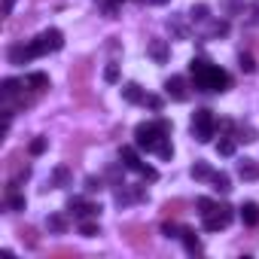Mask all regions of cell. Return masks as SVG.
Segmentation results:
<instances>
[{
    "label": "cell",
    "instance_id": "obj_1",
    "mask_svg": "<svg viewBox=\"0 0 259 259\" xmlns=\"http://www.w3.org/2000/svg\"><path fill=\"white\" fill-rule=\"evenodd\" d=\"M189 73H192L198 92H226L229 89V73L223 67L210 64L207 58H192L189 61Z\"/></svg>",
    "mask_w": 259,
    "mask_h": 259
},
{
    "label": "cell",
    "instance_id": "obj_2",
    "mask_svg": "<svg viewBox=\"0 0 259 259\" xmlns=\"http://www.w3.org/2000/svg\"><path fill=\"white\" fill-rule=\"evenodd\" d=\"M165 135H171V122L168 119H159V122H141L138 128H135V144L141 147V150H156V144L165 138Z\"/></svg>",
    "mask_w": 259,
    "mask_h": 259
},
{
    "label": "cell",
    "instance_id": "obj_3",
    "mask_svg": "<svg viewBox=\"0 0 259 259\" xmlns=\"http://www.w3.org/2000/svg\"><path fill=\"white\" fill-rule=\"evenodd\" d=\"M89 79H92V58H76L73 67H70V92H73L76 101H85Z\"/></svg>",
    "mask_w": 259,
    "mask_h": 259
},
{
    "label": "cell",
    "instance_id": "obj_4",
    "mask_svg": "<svg viewBox=\"0 0 259 259\" xmlns=\"http://www.w3.org/2000/svg\"><path fill=\"white\" fill-rule=\"evenodd\" d=\"M22 159H25V153H22V150H16V153H10V156H7V162H4L7 177H10V180H7V192H16V189L31 177V168H28Z\"/></svg>",
    "mask_w": 259,
    "mask_h": 259
},
{
    "label": "cell",
    "instance_id": "obj_5",
    "mask_svg": "<svg viewBox=\"0 0 259 259\" xmlns=\"http://www.w3.org/2000/svg\"><path fill=\"white\" fill-rule=\"evenodd\" d=\"M122 238L132 244L138 253H147V250L153 247V232H150V226H144V223H125V226H122Z\"/></svg>",
    "mask_w": 259,
    "mask_h": 259
},
{
    "label": "cell",
    "instance_id": "obj_6",
    "mask_svg": "<svg viewBox=\"0 0 259 259\" xmlns=\"http://www.w3.org/2000/svg\"><path fill=\"white\" fill-rule=\"evenodd\" d=\"M213 132H217V122H213L210 110H195V116H192V138L198 144H207L213 138Z\"/></svg>",
    "mask_w": 259,
    "mask_h": 259
},
{
    "label": "cell",
    "instance_id": "obj_7",
    "mask_svg": "<svg viewBox=\"0 0 259 259\" xmlns=\"http://www.w3.org/2000/svg\"><path fill=\"white\" fill-rule=\"evenodd\" d=\"M232 217H235V213H232L229 204H217L210 213H204V229H207V232H220V229H226V226L232 223Z\"/></svg>",
    "mask_w": 259,
    "mask_h": 259
},
{
    "label": "cell",
    "instance_id": "obj_8",
    "mask_svg": "<svg viewBox=\"0 0 259 259\" xmlns=\"http://www.w3.org/2000/svg\"><path fill=\"white\" fill-rule=\"evenodd\" d=\"M165 95H168L171 101L183 104V101L189 98V85H186V79H183V76H171V79H165Z\"/></svg>",
    "mask_w": 259,
    "mask_h": 259
},
{
    "label": "cell",
    "instance_id": "obj_9",
    "mask_svg": "<svg viewBox=\"0 0 259 259\" xmlns=\"http://www.w3.org/2000/svg\"><path fill=\"white\" fill-rule=\"evenodd\" d=\"M67 210H70L76 220H85V217H95V213H101V207H98V204H89L85 198H76V195L67 201Z\"/></svg>",
    "mask_w": 259,
    "mask_h": 259
},
{
    "label": "cell",
    "instance_id": "obj_10",
    "mask_svg": "<svg viewBox=\"0 0 259 259\" xmlns=\"http://www.w3.org/2000/svg\"><path fill=\"white\" fill-rule=\"evenodd\" d=\"M37 40L43 43V49H46V52H58V49L64 46V34H61L58 28H49V31H43Z\"/></svg>",
    "mask_w": 259,
    "mask_h": 259
},
{
    "label": "cell",
    "instance_id": "obj_11",
    "mask_svg": "<svg viewBox=\"0 0 259 259\" xmlns=\"http://www.w3.org/2000/svg\"><path fill=\"white\" fill-rule=\"evenodd\" d=\"M147 52H150V58L156 61V64H165L168 61V55H171V46H168V40H150L147 43Z\"/></svg>",
    "mask_w": 259,
    "mask_h": 259
},
{
    "label": "cell",
    "instance_id": "obj_12",
    "mask_svg": "<svg viewBox=\"0 0 259 259\" xmlns=\"http://www.w3.org/2000/svg\"><path fill=\"white\" fill-rule=\"evenodd\" d=\"M119 159H122V168H128V171H138V174H141L144 162H141V156H138L132 147H122V150H119Z\"/></svg>",
    "mask_w": 259,
    "mask_h": 259
},
{
    "label": "cell",
    "instance_id": "obj_13",
    "mask_svg": "<svg viewBox=\"0 0 259 259\" xmlns=\"http://www.w3.org/2000/svg\"><path fill=\"white\" fill-rule=\"evenodd\" d=\"M34 58V49H31V43L25 46V43H13L10 46V61L13 64H25V61H31Z\"/></svg>",
    "mask_w": 259,
    "mask_h": 259
},
{
    "label": "cell",
    "instance_id": "obj_14",
    "mask_svg": "<svg viewBox=\"0 0 259 259\" xmlns=\"http://www.w3.org/2000/svg\"><path fill=\"white\" fill-rule=\"evenodd\" d=\"M238 177L247 180V183H256V180H259V162H256V159H244V162L238 165Z\"/></svg>",
    "mask_w": 259,
    "mask_h": 259
},
{
    "label": "cell",
    "instance_id": "obj_15",
    "mask_svg": "<svg viewBox=\"0 0 259 259\" xmlns=\"http://www.w3.org/2000/svg\"><path fill=\"white\" fill-rule=\"evenodd\" d=\"M186 207H189V204H186L183 198H171V201H165V204H162V217H165V220H174V217L186 213Z\"/></svg>",
    "mask_w": 259,
    "mask_h": 259
},
{
    "label": "cell",
    "instance_id": "obj_16",
    "mask_svg": "<svg viewBox=\"0 0 259 259\" xmlns=\"http://www.w3.org/2000/svg\"><path fill=\"white\" fill-rule=\"evenodd\" d=\"M16 235H19V241H22L28 250H34V247L40 244V235H37V229H34V226H19V229H16Z\"/></svg>",
    "mask_w": 259,
    "mask_h": 259
},
{
    "label": "cell",
    "instance_id": "obj_17",
    "mask_svg": "<svg viewBox=\"0 0 259 259\" xmlns=\"http://www.w3.org/2000/svg\"><path fill=\"white\" fill-rule=\"evenodd\" d=\"M122 98H125L128 104H144V101H147V95H144V89H141L138 82H128V85H122Z\"/></svg>",
    "mask_w": 259,
    "mask_h": 259
},
{
    "label": "cell",
    "instance_id": "obj_18",
    "mask_svg": "<svg viewBox=\"0 0 259 259\" xmlns=\"http://www.w3.org/2000/svg\"><path fill=\"white\" fill-rule=\"evenodd\" d=\"M241 220H244V226H256L259 223V204L256 201H244L241 204Z\"/></svg>",
    "mask_w": 259,
    "mask_h": 259
},
{
    "label": "cell",
    "instance_id": "obj_19",
    "mask_svg": "<svg viewBox=\"0 0 259 259\" xmlns=\"http://www.w3.org/2000/svg\"><path fill=\"white\" fill-rule=\"evenodd\" d=\"M52 186H55V189L70 186V168H67V165H58V168L52 171Z\"/></svg>",
    "mask_w": 259,
    "mask_h": 259
},
{
    "label": "cell",
    "instance_id": "obj_20",
    "mask_svg": "<svg viewBox=\"0 0 259 259\" xmlns=\"http://www.w3.org/2000/svg\"><path fill=\"white\" fill-rule=\"evenodd\" d=\"M19 92H22L19 79H4V82H0V98H4V101H13Z\"/></svg>",
    "mask_w": 259,
    "mask_h": 259
},
{
    "label": "cell",
    "instance_id": "obj_21",
    "mask_svg": "<svg viewBox=\"0 0 259 259\" xmlns=\"http://www.w3.org/2000/svg\"><path fill=\"white\" fill-rule=\"evenodd\" d=\"M28 89L46 92V89H49V76H46V73H31V76H28Z\"/></svg>",
    "mask_w": 259,
    "mask_h": 259
},
{
    "label": "cell",
    "instance_id": "obj_22",
    "mask_svg": "<svg viewBox=\"0 0 259 259\" xmlns=\"http://www.w3.org/2000/svg\"><path fill=\"white\" fill-rule=\"evenodd\" d=\"M180 238H183V247H186L189 253H201V244H198V238H195V232H192V229H183V235H180Z\"/></svg>",
    "mask_w": 259,
    "mask_h": 259
},
{
    "label": "cell",
    "instance_id": "obj_23",
    "mask_svg": "<svg viewBox=\"0 0 259 259\" xmlns=\"http://www.w3.org/2000/svg\"><path fill=\"white\" fill-rule=\"evenodd\" d=\"M220 7L226 16H241L244 13V0H220Z\"/></svg>",
    "mask_w": 259,
    "mask_h": 259
},
{
    "label": "cell",
    "instance_id": "obj_24",
    "mask_svg": "<svg viewBox=\"0 0 259 259\" xmlns=\"http://www.w3.org/2000/svg\"><path fill=\"white\" fill-rule=\"evenodd\" d=\"M210 183H213V189H217V192H229V189H232V180H229V174H223V171H220V174L213 171Z\"/></svg>",
    "mask_w": 259,
    "mask_h": 259
},
{
    "label": "cell",
    "instance_id": "obj_25",
    "mask_svg": "<svg viewBox=\"0 0 259 259\" xmlns=\"http://www.w3.org/2000/svg\"><path fill=\"white\" fill-rule=\"evenodd\" d=\"M207 16H210V7H207V4H195V7L189 10V19H192V22H207Z\"/></svg>",
    "mask_w": 259,
    "mask_h": 259
},
{
    "label": "cell",
    "instance_id": "obj_26",
    "mask_svg": "<svg viewBox=\"0 0 259 259\" xmlns=\"http://www.w3.org/2000/svg\"><path fill=\"white\" fill-rule=\"evenodd\" d=\"M192 177H195V180H210L213 171H210L207 162H195V165H192Z\"/></svg>",
    "mask_w": 259,
    "mask_h": 259
},
{
    "label": "cell",
    "instance_id": "obj_27",
    "mask_svg": "<svg viewBox=\"0 0 259 259\" xmlns=\"http://www.w3.org/2000/svg\"><path fill=\"white\" fill-rule=\"evenodd\" d=\"M46 226H49V232H58V235L67 232V220H64L61 213H52V217L46 220Z\"/></svg>",
    "mask_w": 259,
    "mask_h": 259
},
{
    "label": "cell",
    "instance_id": "obj_28",
    "mask_svg": "<svg viewBox=\"0 0 259 259\" xmlns=\"http://www.w3.org/2000/svg\"><path fill=\"white\" fill-rule=\"evenodd\" d=\"M98 232H101V229H98V223H95V220H89V217H85V220H79V235H82V238H95Z\"/></svg>",
    "mask_w": 259,
    "mask_h": 259
},
{
    "label": "cell",
    "instance_id": "obj_29",
    "mask_svg": "<svg viewBox=\"0 0 259 259\" xmlns=\"http://www.w3.org/2000/svg\"><path fill=\"white\" fill-rule=\"evenodd\" d=\"M7 207L16 213V210H25V195H19V192H7Z\"/></svg>",
    "mask_w": 259,
    "mask_h": 259
},
{
    "label": "cell",
    "instance_id": "obj_30",
    "mask_svg": "<svg viewBox=\"0 0 259 259\" xmlns=\"http://www.w3.org/2000/svg\"><path fill=\"white\" fill-rule=\"evenodd\" d=\"M156 153H159V156H162L165 162H168V159L174 156V147H171V141H168V135H165V138H162V141L156 144Z\"/></svg>",
    "mask_w": 259,
    "mask_h": 259
},
{
    "label": "cell",
    "instance_id": "obj_31",
    "mask_svg": "<svg viewBox=\"0 0 259 259\" xmlns=\"http://www.w3.org/2000/svg\"><path fill=\"white\" fill-rule=\"evenodd\" d=\"M238 67H241L244 73H253V70H256V61H253V55L241 52V55H238Z\"/></svg>",
    "mask_w": 259,
    "mask_h": 259
},
{
    "label": "cell",
    "instance_id": "obj_32",
    "mask_svg": "<svg viewBox=\"0 0 259 259\" xmlns=\"http://www.w3.org/2000/svg\"><path fill=\"white\" fill-rule=\"evenodd\" d=\"M235 141H244V144H253V141H256V132H253V128H250V125H241V128H238V138H235Z\"/></svg>",
    "mask_w": 259,
    "mask_h": 259
},
{
    "label": "cell",
    "instance_id": "obj_33",
    "mask_svg": "<svg viewBox=\"0 0 259 259\" xmlns=\"http://www.w3.org/2000/svg\"><path fill=\"white\" fill-rule=\"evenodd\" d=\"M28 153H31V156H43V153H46V138H34L31 147H28Z\"/></svg>",
    "mask_w": 259,
    "mask_h": 259
},
{
    "label": "cell",
    "instance_id": "obj_34",
    "mask_svg": "<svg viewBox=\"0 0 259 259\" xmlns=\"http://www.w3.org/2000/svg\"><path fill=\"white\" fill-rule=\"evenodd\" d=\"M162 232H165L168 238H180V235H183V226H177V223H171V220H165V226H162Z\"/></svg>",
    "mask_w": 259,
    "mask_h": 259
},
{
    "label": "cell",
    "instance_id": "obj_35",
    "mask_svg": "<svg viewBox=\"0 0 259 259\" xmlns=\"http://www.w3.org/2000/svg\"><path fill=\"white\" fill-rule=\"evenodd\" d=\"M104 82H119V64H107L104 67Z\"/></svg>",
    "mask_w": 259,
    "mask_h": 259
},
{
    "label": "cell",
    "instance_id": "obj_36",
    "mask_svg": "<svg viewBox=\"0 0 259 259\" xmlns=\"http://www.w3.org/2000/svg\"><path fill=\"white\" fill-rule=\"evenodd\" d=\"M210 34H213V37H226V34H229V22H226V19H223V22H213V25H210Z\"/></svg>",
    "mask_w": 259,
    "mask_h": 259
},
{
    "label": "cell",
    "instance_id": "obj_37",
    "mask_svg": "<svg viewBox=\"0 0 259 259\" xmlns=\"http://www.w3.org/2000/svg\"><path fill=\"white\" fill-rule=\"evenodd\" d=\"M217 150H220V156H232V153H235V141H232V138H223Z\"/></svg>",
    "mask_w": 259,
    "mask_h": 259
},
{
    "label": "cell",
    "instance_id": "obj_38",
    "mask_svg": "<svg viewBox=\"0 0 259 259\" xmlns=\"http://www.w3.org/2000/svg\"><path fill=\"white\" fill-rule=\"evenodd\" d=\"M101 189H104L101 177H85V192H101Z\"/></svg>",
    "mask_w": 259,
    "mask_h": 259
},
{
    "label": "cell",
    "instance_id": "obj_39",
    "mask_svg": "<svg viewBox=\"0 0 259 259\" xmlns=\"http://www.w3.org/2000/svg\"><path fill=\"white\" fill-rule=\"evenodd\" d=\"M195 204H198V213H201V217H204V213H210V210H213V207H217V204H213V201H210V198H198V201H195Z\"/></svg>",
    "mask_w": 259,
    "mask_h": 259
},
{
    "label": "cell",
    "instance_id": "obj_40",
    "mask_svg": "<svg viewBox=\"0 0 259 259\" xmlns=\"http://www.w3.org/2000/svg\"><path fill=\"white\" fill-rule=\"evenodd\" d=\"M141 177L153 183V180H159V171H156V168H150V165H144V168H141Z\"/></svg>",
    "mask_w": 259,
    "mask_h": 259
},
{
    "label": "cell",
    "instance_id": "obj_41",
    "mask_svg": "<svg viewBox=\"0 0 259 259\" xmlns=\"http://www.w3.org/2000/svg\"><path fill=\"white\" fill-rule=\"evenodd\" d=\"M49 256H76V250L73 247H55V250H49Z\"/></svg>",
    "mask_w": 259,
    "mask_h": 259
},
{
    "label": "cell",
    "instance_id": "obj_42",
    "mask_svg": "<svg viewBox=\"0 0 259 259\" xmlns=\"http://www.w3.org/2000/svg\"><path fill=\"white\" fill-rule=\"evenodd\" d=\"M217 132H223V135H232V132H235V125H232L229 119H223V122H217Z\"/></svg>",
    "mask_w": 259,
    "mask_h": 259
},
{
    "label": "cell",
    "instance_id": "obj_43",
    "mask_svg": "<svg viewBox=\"0 0 259 259\" xmlns=\"http://www.w3.org/2000/svg\"><path fill=\"white\" fill-rule=\"evenodd\" d=\"M168 28H171V31H174V34H177V37H180V40H183V37H186V28H183V25H180V22H168Z\"/></svg>",
    "mask_w": 259,
    "mask_h": 259
},
{
    "label": "cell",
    "instance_id": "obj_44",
    "mask_svg": "<svg viewBox=\"0 0 259 259\" xmlns=\"http://www.w3.org/2000/svg\"><path fill=\"white\" fill-rule=\"evenodd\" d=\"M144 104H150L153 110H159V107H162V98H156V95H147V101H144Z\"/></svg>",
    "mask_w": 259,
    "mask_h": 259
},
{
    "label": "cell",
    "instance_id": "obj_45",
    "mask_svg": "<svg viewBox=\"0 0 259 259\" xmlns=\"http://www.w3.org/2000/svg\"><path fill=\"white\" fill-rule=\"evenodd\" d=\"M13 7H16V0H4V7H0V10H4V16H13Z\"/></svg>",
    "mask_w": 259,
    "mask_h": 259
},
{
    "label": "cell",
    "instance_id": "obj_46",
    "mask_svg": "<svg viewBox=\"0 0 259 259\" xmlns=\"http://www.w3.org/2000/svg\"><path fill=\"white\" fill-rule=\"evenodd\" d=\"M104 13H107V19H116V4H104Z\"/></svg>",
    "mask_w": 259,
    "mask_h": 259
},
{
    "label": "cell",
    "instance_id": "obj_47",
    "mask_svg": "<svg viewBox=\"0 0 259 259\" xmlns=\"http://www.w3.org/2000/svg\"><path fill=\"white\" fill-rule=\"evenodd\" d=\"M250 13H253L250 19H253V22H259V0H253V7H250Z\"/></svg>",
    "mask_w": 259,
    "mask_h": 259
},
{
    "label": "cell",
    "instance_id": "obj_48",
    "mask_svg": "<svg viewBox=\"0 0 259 259\" xmlns=\"http://www.w3.org/2000/svg\"><path fill=\"white\" fill-rule=\"evenodd\" d=\"M150 4H153V7H165V4H168V0H150Z\"/></svg>",
    "mask_w": 259,
    "mask_h": 259
},
{
    "label": "cell",
    "instance_id": "obj_49",
    "mask_svg": "<svg viewBox=\"0 0 259 259\" xmlns=\"http://www.w3.org/2000/svg\"><path fill=\"white\" fill-rule=\"evenodd\" d=\"M256 52H259V43H256Z\"/></svg>",
    "mask_w": 259,
    "mask_h": 259
}]
</instances>
